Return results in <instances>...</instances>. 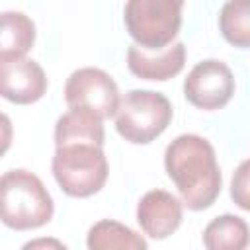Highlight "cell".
Masks as SVG:
<instances>
[{"mask_svg":"<svg viewBox=\"0 0 250 250\" xmlns=\"http://www.w3.org/2000/svg\"><path fill=\"white\" fill-rule=\"evenodd\" d=\"M232 70L217 59H205L197 62L184 80L186 100L205 111L225 107L234 94Z\"/></svg>","mask_w":250,"mask_h":250,"instance_id":"52a82bcc","label":"cell"},{"mask_svg":"<svg viewBox=\"0 0 250 250\" xmlns=\"http://www.w3.org/2000/svg\"><path fill=\"white\" fill-rule=\"evenodd\" d=\"M104 143L105 131L100 115L70 107L57 119L51 172L66 195L84 199L105 186L109 166Z\"/></svg>","mask_w":250,"mask_h":250,"instance_id":"6da1fadb","label":"cell"},{"mask_svg":"<svg viewBox=\"0 0 250 250\" xmlns=\"http://www.w3.org/2000/svg\"><path fill=\"white\" fill-rule=\"evenodd\" d=\"M86 246L90 250H146L148 244L131 227L113 219H102L90 227Z\"/></svg>","mask_w":250,"mask_h":250,"instance_id":"7c38bea8","label":"cell"},{"mask_svg":"<svg viewBox=\"0 0 250 250\" xmlns=\"http://www.w3.org/2000/svg\"><path fill=\"white\" fill-rule=\"evenodd\" d=\"M230 199L242 211H250V158L242 160L232 174Z\"/></svg>","mask_w":250,"mask_h":250,"instance_id":"9a60e30c","label":"cell"},{"mask_svg":"<svg viewBox=\"0 0 250 250\" xmlns=\"http://www.w3.org/2000/svg\"><path fill=\"white\" fill-rule=\"evenodd\" d=\"M47 92V76L33 59H2L0 61V94L4 100L29 105L39 102Z\"/></svg>","mask_w":250,"mask_h":250,"instance_id":"ba28073f","label":"cell"},{"mask_svg":"<svg viewBox=\"0 0 250 250\" xmlns=\"http://www.w3.org/2000/svg\"><path fill=\"white\" fill-rule=\"evenodd\" d=\"M35 43V23L29 16L16 10L2 12L0 31V61L21 59Z\"/></svg>","mask_w":250,"mask_h":250,"instance_id":"8fae6325","label":"cell"},{"mask_svg":"<svg viewBox=\"0 0 250 250\" xmlns=\"http://www.w3.org/2000/svg\"><path fill=\"white\" fill-rule=\"evenodd\" d=\"M170 100L154 90H129L115 113V131L131 145H148L172 121Z\"/></svg>","mask_w":250,"mask_h":250,"instance_id":"5b68a950","label":"cell"},{"mask_svg":"<svg viewBox=\"0 0 250 250\" xmlns=\"http://www.w3.org/2000/svg\"><path fill=\"white\" fill-rule=\"evenodd\" d=\"M186 0H127L123 23L131 39L146 51H162L180 33Z\"/></svg>","mask_w":250,"mask_h":250,"instance_id":"277c9868","label":"cell"},{"mask_svg":"<svg viewBox=\"0 0 250 250\" xmlns=\"http://www.w3.org/2000/svg\"><path fill=\"white\" fill-rule=\"evenodd\" d=\"M186 64V45L176 41L162 51H146L133 43L127 49L129 70L143 80H170L184 70Z\"/></svg>","mask_w":250,"mask_h":250,"instance_id":"30bf717a","label":"cell"},{"mask_svg":"<svg viewBox=\"0 0 250 250\" xmlns=\"http://www.w3.org/2000/svg\"><path fill=\"white\" fill-rule=\"evenodd\" d=\"M64 102L72 109H88L104 121L115 117L121 96L115 80L102 68L82 66L70 72L64 84Z\"/></svg>","mask_w":250,"mask_h":250,"instance_id":"8992f818","label":"cell"},{"mask_svg":"<svg viewBox=\"0 0 250 250\" xmlns=\"http://www.w3.org/2000/svg\"><path fill=\"white\" fill-rule=\"evenodd\" d=\"M37 246H55V248H66L62 242H59V240H45V238H39V240H31V242H27V244H23V248L27 250V248H37Z\"/></svg>","mask_w":250,"mask_h":250,"instance_id":"2e32d148","label":"cell"},{"mask_svg":"<svg viewBox=\"0 0 250 250\" xmlns=\"http://www.w3.org/2000/svg\"><path fill=\"white\" fill-rule=\"evenodd\" d=\"M250 244V227L238 215H219L203 230V246L209 250H244Z\"/></svg>","mask_w":250,"mask_h":250,"instance_id":"4fadbf2b","label":"cell"},{"mask_svg":"<svg viewBox=\"0 0 250 250\" xmlns=\"http://www.w3.org/2000/svg\"><path fill=\"white\" fill-rule=\"evenodd\" d=\"M164 170L191 211L211 207L221 193L223 176L215 148L201 135H178L164 150Z\"/></svg>","mask_w":250,"mask_h":250,"instance_id":"7a4b0ae2","label":"cell"},{"mask_svg":"<svg viewBox=\"0 0 250 250\" xmlns=\"http://www.w3.org/2000/svg\"><path fill=\"white\" fill-rule=\"evenodd\" d=\"M55 203L43 182L29 170L14 168L0 180V219L8 229L33 230L45 227Z\"/></svg>","mask_w":250,"mask_h":250,"instance_id":"3957f363","label":"cell"},{"mask_svg":"<svg viewBox=\"0 0 250 250\" xmlns=\"http://www.w3.org/2000/svg\"><path fill=\"white\" fill-rule=\"evenodd\" d=\"M182 219L184 201L166 189H150L137 203V223L141 230L154 240H164L174 234Z\"/></svg>","mask_w":250,"mask_h":250,"instance_id":"9c48e42d","label":"cell"},{"mask_svg":"<svg viewBox=\"0 0 250 250\" xmlns=\"http://www.w3.org/2000/svg\"><path fill=\"white\" fill-rule=\"evenodd\" d=\"M223 37L238 49H250V0H227L219 12Z\"/></svg>","mask_w":250,"mask_h":250,"instance_id":"5bb4252c","label":"cell"}]
</instances>
